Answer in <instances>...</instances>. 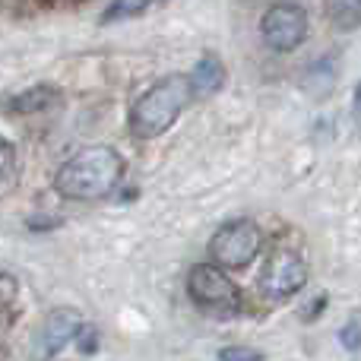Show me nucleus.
I'll return each mask as SVG.
<instances>
[{
  "mask_svg": "<svg viewBox=\"0 0 361 361\" xmlns=\"http://www.w3.org/2000/svg\"><path fill=\"white\" fill-rule=\"evenodd\" d=\"M124 175V159L111 146H86L57 169L54 190L67 200H99Z\"/></svg>",
  "mask_w": 361,
  "mask_h": 361,
  "instance_id": "nucleus-1",
  "label": "nucleus"
},
{
  "mask_svg": "<svg viewBox=\"0 0 361 361\" xmlns=\"http://www.w3.org/2000/svg\"><path fill=\"white\" fill-rule=\"evenodd\" d=\"M193 82L190 76H165L146 95H140V102L130 111V130L140 140L162 137L171 124L178 121V114L187 108V102L193 99Z\"/></svg>",
  "mask_w": 361,
  "mask_h": 361,
  "instance_id": "nucleus-2",
  "label": "nucleus"
},
{
  "mask_svg": "<svg viewBox=\"0 0 361 361\" xmlns=\"http://www.w3.org/2000/svg\"><path fill=\"white\" fill-rule=\"evenodd\" d=\"M187 292L197 301V307L216 314V317H231L241 307V295H238L235 282L222 273L219 267L209 263H197L187 276Z\"/></svg>",
  "mask_w": 361,
  "mask_h": 361,
  "instance_id": "nucleus-3",
  "label": "nucleus"
},
{
  "mask_svg": "<svg viewBox=\"0 0 361 361\" xmlns=\"http://www.w3.org/2000/svg\"><path fill=\"white\" fill-rule=\"evenodd\" d=\"M263 235L250 219H235V222L222 225L209 241V254L219 267L244 269L257 254H260Z\"/></svg>",
  "mask_w": 361,
  "mask_h": 361,
  "instance_id": "nucleus-4",
  "label": "nucleus"
},
{
  "mask_svg": "<svg viewBox=\"0 0 361 361\" xmlns=\"http://www.w3.org/2000/svg\"><path fill=\"white\" fill-rule=\"evenodd\" d=\"M260 32L273 51H295L307 35V13L298 4H273L263 13Z\"/></svg>",
  "mask_w": 361,
  "mask_h": 361,
  "instance_id": "nucleus-5",
  "label": "nucleus"
},
{
  "mask_svg": "<svg viewBox=\"0 0 361 361\" xmlns=\"http://www.w3.org/2000/svg\"><path fill=\"white\" fill-rule=\"evenodd\" d=\"M305 282H307L305 260L298 254H292V250H276L269 257L267 269H263L260 286L269 298H292L295 292L305 288Z\"/></svg>",
  "mask_w": 361,
  "mask_h": 361,
  "instance_id": "nucleus-6",
  "label": "nucleus"
},
{
  "mask_svg": "<svg viewBox=\"0 0 361 361\" xmlns=\"http://www.w3.org/2000/svg\"><path fill=\"white\" fill-rule=\"evenodd\" d=\"M80 311L73 307H57L44 317L42 330H38V355L42 358H51L63 349L73 336H80Z\"/></svg>",
  "mask_w": 361,
  "mask_h": 361,
  "instance_id": "nucleus-7",
  "label": "nucleus"
},
{
  "mask_svg": "<svg viewBox=\"0 0 361 361\" xmlns=\"http://www.w3.org/2000/svg\"><path fill=\"white\" fill-rule=\"evenodd\" d=\"M190 82H193V92H197V95L219 92V89H222V82H225V67L219 63V57H212V54L200 57L197 70L190 73Z\"/></svg>",
  "mask_w": 361,
  "mask_h": 361,
  "instance_id": "nucleus-8",
  "label": "nucleus"
},
{
  "mask_svg": "<svg viewBox=\"0 0 361 361\" xmlns=\"http://www.w3.org/2000/svg\"><path fill=\"white\" fill-rule=\"evenodd\" d=\"M61 99L54 86H35V89H25L19 92L16 99H10V111L13 114H35V111H44L51 108L54 102Z\"/></svg>",
  "mask_w": 361,
  "mask_h": 361,
  "instance_id": "nucleus-9",
  "label": "nucleus"
},
{
  "mask_svg": "<svg viewBox=\"0 0 361 361\" xmlns=\"http://www.w3.org/2000/svg\"><path fill=\"white\" fill-rule=\"evenodd\" d=\"M326 19L339 32H352L361 25V0H326Z\"/></svg>",
  "mask_w": 361,
  "mask_h": 361,
  "instance_id": "nucleus-10",
  "label": "nucleus"
},
{
  "mask_svg": "<svg viewBox=\"0 0 361 361\" xmlns=\"http://www.w3.org/2000/svg\"><path fill=\"white\" fill-rule=\"evenodd\" d=\"M152 4H159V0H118V4L108 10L105 23H111V19H121V16H137V13L149 10Z\"/></svg>",
  "mask_w": 361,
  "mask_h": 361,
  "instance_id": "nucleus-11",
  "label": "nucleus"
},
{
  "mask_svg": "<svg viewBox=\"0 0 361 361\" xmlns=\"http://www.w3.org/2000/svg\"><path fill=\"white\" fill-rule=\"evenodd\" d=\"M219 358H222V361H263V352L231 345V349H222V352H219Z\"/></svg>",
  "mask_w": 361,
  "mask_h": 361,
  "instance_id": "nucleus-12",
  "label": "nucleus"
},
{
  "mask_svg": "<svg viewBox=\"0 0 361 361\" xmlns=\"http://www.w3.org/2000/svg\"><path fill=\"white\" fill-rule=\"evenodd\" d=\"M0 156H4V165H0V171H4V180H10V175H13V146L6 143H0Z\"/></svg>",
  "mask_w": 361,
  "mask_h": 361,
  "instance_id": "nucleus-13",
  "label": "nucleus"
},
{
  "mask_svg": "<svg viewBox=\"0 0 361 361\" xmlns=\"http://www.w3.org/2000/svg\"><path fill=\"white\" fill-rule=\"evenodd\" d=\"M352 121H355V127L361 130V80L355 86V95H352Z\"/></svg>",
  "mask_w": 361,
  "mask_h": 361,
  "instance_id": "nucleus-14",
  "label": "nucleus"
},
{
  "mask_svg": "<svg viewBox=\"0 0 361 361\" xmlns=\"http://www.w3.org/2000/svg\"><path fill=\"white\" fill-rule=\"evenodd\" d=\"M82 352H95V330H82Z\"/></svg>",
  "mask_w": 361,
  "mask_h": 361,
  "instance_id": "nucleus-15",
  "label": "nucleus"
}]
</instances>
